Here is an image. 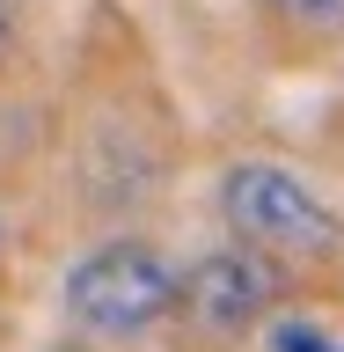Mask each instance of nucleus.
I'll return each mask as SVG.
<instances>
[{
  "instance_id": "20e7f679",
  "label": "nucleus",
  "mask_w": 344,
  "mask_h": 352,
  "mask_svg": "<svg viewBox=\"0 0 344 352\" xmlns=\"http://www.w3.org/2000/svg\"><path fill=\"white\" fill-rule=\"evenodd\" d=\"M264 352H344V338L315 316H279V323L264 330Z\"/></svg>"
},
{
  "instance_id": "f03ea898",
  "label": "nucleus",
  "mask_w": 344,
  "mask_h": 352,
  "mask_svg": "<svg viewBox=\"0 0 344 352\" xmlns=\"http://www.w3.org/2000/svg\"><path fill=\"white\" fill-rule=\"evenodd\" d=\"M176 308V272L154 242H103L66 272V316L95 338H139Z\"/></svg>"
},
{
  "instance_id": "7ed1b4c3",
  "label": "nucleus",
  "mask_w": 344,
  "mask_h": 352,
  "mask_svg": "<svg viewBox=\"0 0 344 352\" xmlns=\"http://www.w3.org/2000/svg\"><path fill=\"white\" fill-rule=\"evenodd\" d=\"M271 294H279V279H271L264 250H242V242L198 257L191 272L176 279V308H183L205 338H242L249 323H264Z\"/></svg>"
},
{
  "instance_id": "39448f33",
  "label": "nucleus",
  "mask_w": 344,
  "mask_h": 352,
  "mask_svg": "<svg viewBox=\"0 0 344 352\" xmlns=\"http://www.w3.org/2000/svg\"><path fill=\"white\" fill-rule=\"evenodd\" d=\"M271 8L293 22H344V0H271Z\"/></svg>"
},
{
  "instance_id": "0eeeda50",
  "label": "nucleus",
  "mask_w": 344,
  "mask_h": 352,
  "mask_svg": "<svg viewBox=\"0 0 344 352\" xmlns=\"http://www.w3.org/2000/svg\"><path fill=\"white\" fill-rule=\"evenodd\" d=\"M59 352H73V345H59Z\"/></svg>"
},
{
  "instance_id": "423d86ee",
  "label": "nucleus",
  "mask_w": 344,
  "mask_h": 352,
  "mask_svg": "<svg viewBox=\"0 0 344 352\" xmlns=\"http://www.w3.org/2000/svg\"><path fill=\"white\" fill-rule=\"evenodd\" d=\"M0 44H8V15H0Z\"/></svg>"
},
{
  "instance_id": "f257e3e1",
  "label": "nucleus",
  "mask_w": 344,
  "mask_h": 352,
  "mask_svg": "<svg viewBox=\"0 0 344 352\" xmlns=\"http://www.w3.org/2000/svg\"><path fill=\"white\" fill-rule=\"evenodd\" d=\"M220 220L235 228L242 250L264 257H330L344 242V220L323 206V191L279 162H235L220 176Z\"/></svg>"
}]
</instances>
